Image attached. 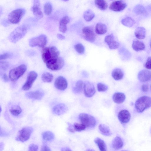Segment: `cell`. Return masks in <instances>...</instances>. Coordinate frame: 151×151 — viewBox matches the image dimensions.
<instances>
[{
  "mask_svg": "<svg viewBox=\"0 0 151 151\" xmlns=\"http://www.w3.org/2000/svg\"><path fill=\"white\" fill-rule=\"evenodd\" d=\"M68 108L64 104L60 103L55 105L53 108L52 111L53 113L60 115L65 113L67 111Z\"/></svg>",
  "mask_w": 151,
  "mask_h": 151,
  "instance_id": "cell-19",
  "label": "cell"
},
{
  "mask_svg": "<svg viewBox=\"0 0 151 151\" xmlns=\"http://www.w3.org/2000/svg\"><path fill=\"white\" fill-rule=\"evenodd\" d=\"M133 10L134 12L138 15H144L146 14V11L145 8L141 5H137L134 8Z\"/></svg>",
  "mask_w": 151,
  "mask_h": 151,
  "instance_id": "cell-35",
  "label": "cell"
},
{
  "mask_svg": "<svg viewBox=\"0 0 151 151\" xmlns=\"http://www.w3.org/2000/svg\"><path fill=\"white\" fill-rule=\"evenodd\" d=\"M55 87L60 90H64L66 88L68 83L66 79L62 76H59L55 79L54 82Z\"/></svg>",
  "mask_w": 151,
  "mask_h": 151,
  "instance_id": "cell-15",
  "label": "cell"
},
{
  "mask_svg": "<svg viewBox=\"0 0 151 151\" xmlns=\"http://www.w3.org/2000/svg\"><path fill=\"white\" fill-rule=\"evenodd\" d=\"M52 7L51 3L49 2H46L44 6V11L45 13L47 15L50 14L52 11Z\"/></svg>",
  "mask_w": 151,
  "mask_h": 151,
  "instance_id": "cell-38",
  "label": "cell"
},
{
  "mask_svg": "<svg viewBox=\"0 0 151 151\" xmlns=\"http://www.w3.org/2000/svg\"><path fill=\"white\" fill-rule=\"evenodd\" d=\"M42 137L44 140L47 141H52L54 139V134L50 131H46L42 134Z\"/></svg>",
  "mask_w": 151,
  "mask_h": 151,
  "instance_id": "cell-34",
  "label": "cell"
},
{
  "mask_svg": "<svg viewBox=\"0 0 151 151\" xmlns=\"http://www.w3.org/2000/svg\"><path fill=\"white\" fill-rule=\"evenodd\" d=\"M4 147V144L2 142H1L0 144V150L1 151L2 150Z\"/></svg>",
  "mask_w": 151,
  "mask_h": 151,
  "instance_id": "cell-52",
  "label": "cell"
},
{
  "mask_svg": "<svg viewBox=\"0 0 151 151\" xmlns=\"http://www.w3.org/2000/svg\"><path fill=\"white\" fill-rule=\"evenodd\" d=\"M11 56V55L8 53H5L1 55L0 56V59L4 60L10 58Z\"/></svg>",
  "mask_w": 151,
  "mask_h": 151,
  "instance_id": "cell-45",
  "label": "cell"
},
{
  "mask_svg": "<svg viewBox=\"0 0 151 151\" xmlns=\"http://www.w3.org/2000/svg\"><path fill=\"white\" fill-rule=\"evenodd\" d=\"M65 0V1H68V0Z\"/></svg>",
  "mask_w": 151,
  "mask_h": 151,
  "instance_id": "cell-56",
  "label": "cell"
},
{
  "mask_svg": "<svg viewBox=\"0 0 151 151\" xmlns=\"http://www.w3.org/2000/svg\"><path fill=\"white\" fill-rule=\"evenodd\" d=\"M150 47L151 48V39L150 42Z\"/></svg>",
  "mask_w": 151,
  "mask_h": 151,
  "instance_id": "cell-54",
  "label": "cell"
},
{
  "mask_svg": "<svg viewBox=\"0 0 151 151\" xmlns=\"http://www.w3.org/2000/svg\"><path fill=\"white\" fill-rule=\"evenodd\" d=\"M26 96L28 99L40 100L44 95V93L42 90H38L26 93Z\"/></svg>",
  "mask_w": 151,
  "mask_h": 151,
  "instance_id": "cell-16",
  "label": "cell"
},
{
  "mask_svg": "<svg viewBox=\"0 0 151 151\" xmlns=\"http://www.w3.org/2000/svg\"><path fill=\"white\" fill-rule=\"evenodd\" d=\"M70 21L69 17L67 16L63 17L60 20L59 22V29L63 32L65 33L67 30V24Z\"/></svg>",
  "mask_w": 151,
  "mask_h": 151,
  "instance_id": "cell-21",
  "label": "cell"
},
{
  "mask_svg": "<svg viewBox=\"0 0 151 151\" xmlns=\"http://www.w3.org/2000/svg\"><path fill=\"white\" fill-rule=\"evenodd\" d=\"M146 31L143 27H138L135 30L134 35L136 37L139 39H144L146 36Z\"/></svg>",
  "mask_w": 151,
  "mask_h": 151,
  "instance_id": "cell-22",
  "label": "cell"
},
{
  "mask_svg": "<svg viewBox=\"0 0 151 151\" xmlns=\"http://www.w3.org/2000/svg\"><path fill=\"white\" fill-rule=\"evenodd\" d=\"M9 66V63L7 62L2 61L0 63V69L3 71H5Z\"/></svg>",
  "mask_w": 151,
  "mask_h": 151,
  "instance_id": "cell-42",
  "label": "cell"
},
{
  "mask_svg": "<svg viewBox=\"0 0 151 151\" xmlns=\"http://www.w3.org/2000/svg\"><path fill=\"white\" fill-rule=\"evenodd\" d=\"M41 78L42 80L44 82L50 83L52 81L53 76L52 74L50 73L45 72L42 74Z\"/></svg>",
  "mask_w": 151,
  "mask_h": 151,
  "instance_id": "cell-36",
  "label": "cell"
},
{
  "mask_svg": "<svg viewBox=\"0 0 151 151\" xmlns=\"http://www.w3.org/2000/svg\"><path fill=\"white\" fill-rule=\"evenodd\" d=\"M99 129L101 133L105 136H109L112 134L109 127L104 124H100L99 126Z\"/></svg>",
  "mask_w": 151,
  "mask_h": 151,
  "instance_id": "cell-28",
  "label": "cell"
},
{
  "mask_svg": "<svg viewBox=\"0 0 151 151\" xmlns=\"http://www.w3.org/2000/svg\"><path fill=\"white\" fill-rule=\"evenodd\" d=\"M121 23L124 25L129 27L132 26L135 23V21L132 18L129 17H126L121 21Z\"/></svg>",
  "mask_w": 151,
  "mask_h": 151,
  "instance_id": "cell-33",
  "label": "cell"
},
{
  "mask_svg": "<svg viewBox=\"0 0 151 151\" xmlns=\"http://www.w3.org/2000/svg\"><path fill=\"white\" fill-rule=\"evenodd\" d=\"M42 48V58L44 62L45 63L59 56L60 52L55 47H44Z\"/></svg>",
  "mask_w": 151,
  "mask_h": 151,
  "instance_id": "cell-1",
  "label": "cell"
},
{
  "mask_svg": "<svg viewBox=\"0 0 151 151\" xmlns=\"http://www.w3.org/2000/svg\"><path fill=\"white\" fill-rule=\"evenodd\" d=\"M68 130L71 132H74L75 130L74 126L69 123H68Z\"/></svg>",
  "mask_w": 151,
  "mask_h": 151,
  "instance_id": "cell-46",
  "label": "cell"
},
{
  "mask_svg": "<svg viewBox=\"0 0 151 151\" xmlns=\"http://www.w3.org/2000/svg\"></svg>",
  "mask_w": 151,
  "mask_h": 151,
  "instance_id": "cell-57",
  "label": "cell"
},
{
  "mask_svg": "<svg viewBox=\"0 0 151 151\" xmlns=\"http://www.w3.org/2000/svg\"><path fill=\"white\" fill-rule=\"evenodd\" d=\"M95 31L97 34L103 35L106 32L107 28L105 24L101 23H98L96 25Z\"/></svg>",
  "mask_w": 151,
  "mask_h": 151,
  "instance_id": "cell-25",
  "label": "cell"
},
{
  "mask_svg": "<svg viewBox=\"0 0 151 151\" xmlns=\"http://www.w3.org/2000/svg\"><path fill=\"white\" fill-rule=\"evenodd\" d=\"M26 70L27 66L24 64L11 69L9 73V79L12 81L17 80L24 74Z\"/></svg>",
  "mask_w": 151,
  "mask_h": 151,
  "instance_id": "cell-6",
  "label": "cell"
},
{
  "mask_svg": "<svg viewBox=\"0 0 151 151\" xmlns=\"http://www.w3.org/2000/svg\"><path fill=\"white\" fill-rule=\"evenodd\" d=\"M147 9L150 12H151V5H149L147 6Z\"/></svg>",
  "mask_w": 151,
  "mask_h": 151,
  "instance_id": "cell-53",
  "label": "cell"
},
{
  "mask_svg": "<svg viewBox=\"0 0 151 151\" xmlns=\"http://www.w3.org/2000/svg\"><path fill=\"white\" fill-rule=\"evenodd\" d=\"M151 106V98L147 96H143L136 101L135 107L137 111L142 112Z\"/></svg>",
  "mask_w": 151,
  "mask_h": 151,
  "instance_id": "cell-3",
  "label": "cell"
},
{
  "mask_svg": "<svg viewBox=\"0 0 151 151\" xmlns=\"http://www.w3.org/2000/svg\"><path fill=\"white\" fill-rule=\"evenodd\" d=\"M2 78H3L4 81H5V82H7L8 81H9L8 78L7 77V76L6 75V74H5V73L3 74V75H2Z\"/></svg>",
  "mask_w": 151,
  "mask_h": 151,
  "instance_id": "cell-49",
  "label": "cell"
},
{
  "mask_svg": "<svg viewBox=\"0 0 151 151\" xmlns=\"http://www.w3.org/2000/svg\"><path fill=\"white\" fill-rule=\"evenodd\" d=\"M94 17V13L90 9L87 10L83 13V18L87 22L91 21L93 19Z\"/></svg>",
  "mask_w": 151,
  "mask_h": 151,
  "instance_id": "cell-32",
  "label": "cell"
},
{
  "mask_svg": "<svg viewBox=\"0 0 151 151\" xmlns=\"http://www.w3.org/2000/svg\"><path fill=\"white\" fill-rule=\"evenodd\" d=\"M57 37L59 40H63L65 39V37L60 34H57Z\"/></svg>",
  "mask_w": 151,
  "mask_h": 151,
  "instance_id": "cell-50",
  "label": "cell"
},
{
  "mask_svg": "<svg viewBox=\"0 0 151 151\" xmlns=\"http://www.w3.org/2000/svg\"><path fill=\"white\" fill-rule=\"evenodd\" d=\"M61 150L63 151H71V150L68 147H63L61 148Z\"/></svg>",
  "mask_w": 151,
  "mask_h": 151,
  "instance_id": "cell-51",
  "label": "cell"
},
{
  "mask_svg": "<svg viewBox=\"0 0 151 151\" xmlns=\"http://www.w3.org/2000/svg\"><path fill=\"white\" fill-rule=\"evenodd\" d=\"M47 68L52 70H57L61 69L64 65V61L63 58L59 56L47 63Z\"/></svg>",
  "mask_w": 151,
  "mask_h": 151,
  "instance_id": "cell-7",
  "label": "cell"
},
{
  "mask_svg": "<svg viewBox=\"0 0 151 151\" xmlns=\"http://www.w3.org/2000/svg\"><path fill=\"white\" fill-rule=\"evenodd\" d=\"M145 67L148 69H151V57H149L147 60Z\"/></svg>",
  "mask_w": 151,
  "mask_h": 151,
  "instance_id": "cell-44",
  "label": "cell"
},
{
  "mask_svg": "<svg viewBox=\"0 0 151 151\" xmlns=\"http://www.w3.org/2000/svg\"><path fill=\"white\" fill-rule=\"evenodd\" d=\"M94 142L97 145L100 151H106V145L103 140L99 137H97L94 139Z\"/></svg>",
  "mask_w": 151,
  "mask_h": 151,
  "instance_id": "cell-29",
  "label": "cell"
},
{
  "mask_svg": "<svg viewBox=\"0 0 151 151\" xmlns=\"http://www.w3.org/2000/svg\"><path fill=\"white\" fill-rule=\"evenodd\" d=\"M125 95L124 93L120 92L116 93L113 96L114 101L117 104L123 103L125 100Z\"/></svg>",
  "mask_w": 151,
  "mask_h": 151,
  "instance_id": "cell-26",
  "label": "cell"
},
{
  "mask_svg": "<svg viewBox=\"0 0 151 151\" xmlns=\"http://www.w3.org/2000/svg\"><path fill=\"white\" fill-rule=\"evenodd\" d=\"M74 48L76 51L80 54H83L84 52V47L81 43H78L75 45Z\"/></svg>",
  "mask_w": 151,
  "mask_h": 151,
  "instance_id": "cell-39",
  "label": "cell"
},
{
  "mask_svg": "<svg viewBox=\"0 0 151 151\" xmlns=\"http://www.w3.org/2000/svg\"><path fill=\"white\" fill-rule=\"evenodd\" d=\"M97 88L98 91L99 92H104L108 89V87L104 84L99 83L97 84Z\"/></svg>",
  "mask_w": 151,
  "mask_h": 151,
  "instance_id": "cell-41",
  "label": "cell"
},
{
  "mask_svg": "<svg viewBox=\"0 0 151 151\" xmlns=\"http://www.w3.org/2000/svg\"><path fill=\"white\" fill-rule=\"evenodd\" d=\"M127 6L126 3L123 0H118L112 2L109 6V9L115 12L123 10Z\"/></svg>",
  "mask_w": 151,
  "mask_h": 151,
  "instance_id": "cell-12",
  "label": "cell"
},
{
  "mask_svg": "<svg viewBox=\"0 0 151 151\" xmlns=\"http://www.w3.org/2000/svg\"><path fill=\"white\" fill-rule=\"evenodd\" d=\"M96 6L99 9L104 10L107 9L108 4L105 0H95Z\"/></svg>",
  "mask_w": 151,
  "mask_h": 151,
  "instance_id": "cell-31",
  "label": "cell"
},
{
  "mask_svg": "<svg viewBox=\"0 0 151 151\" xmlns=\"http://www.w3.org/2000/svg\"><path fill=\"white\" fill-rule=\"evenodd\" d=\"M150 89H151V85L150 86Z\"/></svg>",
  "mask_w": 151,
  "mask_h": 151,
  "instance_id": "cell-55",
  "label": "cell"
},
{
  "mask_svg": "<svg viewBox=\"0 0 151 151\" xmlns=\"http://www.w3.org/2000/svg\"><path fill=\"white\" fill-rule=\"evenodd\" d=\"M25 10L23 8H19L14 10L9 14L8 20L12 24L18 23L25 14Z\"/></svg>",
  "mask_w": 151,
  "mask_h": 151,
  "instance_id": "cell-4",
  "label": "cell"
},
{
  "mask_svg": "<svg viewBox=\"0 0 151 151\" xmlns=\"http://www.w3.org/2000/svg\"><path fill=\"white\" fill-rule=\"evenodd\" d=\"M141 89L143 92H147L148 89V86L147 84L143 85L141 86Z\"/></svg>",
  "mask_w": 151,
  "mask_h": 151,
  "instance_id": "cell-48",
  "label": "cell"
},
{
  "mask_svg": "<svg viewBox=\"0 0 151 151\" xmlns=\"http://www.w3.org/2000/svg\"><path fill=\"white\" fill-rule=\"evenodd\" d=\"M112 76L116 80H119L122 78L124 74L122 70L119 68L114 69L112 71L111 73Z\"/></svg>",
  "mask_w": 151,
  "mask_h": 151,
  "instance_id": "cell-27",
  "label": "cell"
},
{
  "mask_svg": "<svg viewBox=\"0 0 151 151\" xmlns=\"http://www.w3.org/2000/svg\"><path fill=\"white\" fill-rule=\"evenodd\" d=\"M118 118L121 123L126 124L130 120V114L129 112L127 110H122L119 112Z\"/></svg>",
  "mask_w": 151,
  "mask_h": 151,
  "instance_id": "cell-20",
  "label": "cell"
},
{
  "mask_svg": "<svg viewBox=\"0 0 151 151\" xmlns=\"http://www.w3.org/2000/svg\"><path fill=\"white\" fill-rule=\"evenodd\" d=\"M83 89L85 95L88 97L92 96L96 92L93 85L91 83L87 81H85L84 83Z\"/></svg>",
  "mask_w": 151,
  "mask_h": 151,
  "instance_id": "cell-13",
  "label": "cell"
},
{
  "mask_svg": "<svg viewBox=\"0 0 151 151\" xmlns=\"http://www.w3.org/2000/svg\"><path fill=\"white\" fill-rule=\"evenodd\" d=\"M83 84L84 83L82 81L80 80L78 81L73 88V92L75 93H81L83 88Z\"/></svg>",
  "mask_w": 151,
  "mask_h": 151,
  "instance_id": "cell-30",
  "label": "cell"
},
{
  "mask_svg": "<svg viewBox=\"0 0 151 151\" xmlns=\"http://www.w3.org/2000/svg\"><path fill=\"white\" fill-rule=\"evenodd\" d=\"M73 126L75 130L78 132L83 130L86 128V126L82 123H74Z\"/></svg>",
  "mask_w": 151,
  "mask_h": 151,
  "instance_id": "cell-40",
  "label": "cell"
},
{
  "mask_svg": "<svg viewBox=\"0 0 151 151\" xmlns=\"http://www.w3.org/2000/svg\"><path fill=\"white\" fill-rule=\"evenodd\" d=\"M84 38L86 40L92 42L96 39V36L93 28L90 26L84 27L82 30Z\"/></svg>",
  "mask_w": 151,
  "mask_h": 151,
  "instance_id": "cell-10",
  "label": "cell"
},
{
  "mask_svg": "<svg viewBox=\"0 0 151 151\" xmlns=\"http://www.w3.org/2000/svg\"><path fill=\"white\" fill-rule=\"evenodd\" d=\"M41 150L43 151H51L50 148L46 144L43 145L41 148Z\"/></svg>",
  "mask_w": 151,
  "mask_h": 151,
  "instance_id": "cell-47",
  "label": "cell"
},
{
  "mask_svg": "<svg viewBox=\"0 0 151 151\" xmlns=\"http://www.w3.org/2000/svg\"><path fill=\"white\" fill-rule=\"evenodd\" d=\"M104 41L110 49H116L119 46V43L114 40L112 34L107 35L105 38Z\"/></svg>",
  "mask_w": 151,
  "mask_h": 151,
  "instance_id": "cell-14",
  "label": "cell"
},
{
  "mask_svg": "<svg viewBox=\"0 0 151 151\" xmlns=\"http://www.w3.org/2000/svg\"><path fill=\"white\" fill-rule=\"evenodd\" d=\"M33 130V128L31 127L23 128L19 131L18 135L16 138V140L22 142L27 141L29 139Z\"/></svg>",
  "mask_w": 151,
  "mask_h": 151,
  "instance_id": "cell-9",
  "label": "cell"
},
{
  "mask_svg": "<svg viewBox=\"0 0 151 151\" xmlns=\"http://www.w3.org/2000/svg\"><path fill=\"white\" fill-rule=\"evenodd\" d=\"M38 147L37 145L32 144L29 145L28 150L29 151H37L38 150Z\"/></svg>",
  "mask_w": 151,
  "mask_h": 151,
  "instance_id": "cell-43",
  "label": "cell"
},
{
  "mask_svg": "<svg viewBox=\"0 0 151 151\" xmlns=\"http://www.w3.org/2000/svg\"><path fill=\"white\" fill-rule=\"evenodd\" d=\"M27 31V28L25 25L18 27L9 35V39L12 43H15L23 38Z\"/></svg>",
  "mask_w": 151,
  "mask_h": 151,
  "instance_id": "cell-2",
  "label": "cell"
},
{
  "mask_svg": "<svg viewBox=\"0 0 151 151\" xmlns=\"http://www.w3.org/2000/svg\"><path fill=\"white\" fill-rule=\"evenodd\" d=\"M112 145L113 148L115 150H119L121 148L123 147V142L120 137L117 136L113 140Z\"/></svg>",
  "mask_w": 151,
  "mask_h": 151,
  "instance_id": "cell-23",
  "label": "cell"
},
{
  "mask_svg": "<svg viewBox=\"0 0 151 151\" xmlns=\"http://www.w3.org/2000/svg\"><path fill=\"white\" fill-rule=\"evenodd\" d=\"M9 111L13 115L17 116L22 112V109L19 106L15 105L10 109Z\"/></svg>",
  "mask_w": 151,
  "mask_h": 151,
  "instance_id": "cell-37",
  "label": "cell"
},
{
  "mask_svg": "<svg viewBox=\"0 0 151 151\" xmlns=\"http://www.w3.org/2000/svg\"><path fill=\"white\" fill-rule=\"evenodd\" d=\"M79 119L81 123L87 128H93L96 125V121L95 118L89 114L81 113L79 115Z\"/></svg>",
  "mask_w": 151,
  "mask_h": 151,
  "instance_id": "cell-5",
  "label": "cell"
},
{
  "mask_svg": "<svg viewBox=\"0 0 151 151\" xmlns=\"http://www.w3.org/2000/svg\"><path fill=\"white\" fill-rule=\"evenodd\" d=\"M37 76V74L35 71H32L30 72L28 74L26 82L22 87V89L25 91L29 89L32 86Z\"/></svg>",
  "mask_w": 151,
  "mask_h": 151,
  "instance_id": "cell-11",
  "label": "cell"
},
{
  "mask_svg": "<svg viewBox=\"0 0 151 151\" xmlns=\"http://www.w3.org/2000/svg\"><path fill=\"white\" fill-rule=\"evenodd\" d=\"M33 14L37 19H40L43 17V14L41 10L39 0H34L32 8Z\"/></svg>",
  "mask_w": 151,
  "mask_h": 151,
  "instance_id": "cell-17",
  "label": "cell"
},
{
  "mask_svg": "<svg viewBox=\"0 0 151 151\" xmlns=\"http://www.w3.org/2000/svg\"><path fill=\"white\" fill-rule=\"evenodd\" d=\"M47 42V37L44 35H41L39 36L30 39L29 42V45L31 47L38 46L43 48Z\"/></svg>",
  "mask_w": 151,
  "mask_h": 151,
  "instance_id": "cell-8",
  "label": "cell"
},
{
  "mask_svg": "<svg viewBox=\"0 0 151 151\" xmlns=\"http://www.w3.org/2000/svg\"><path fill=\"white\" fill-rule=\"evenodd\" d=\"M132 46L133 49L136 51L143 50L145 48L144 43L142 42L137 40L133 41Z\"/></svg>",
  "mask_w": 151,
  "mask_h": 151,
  "instance_id": "cell-24",
  "label": "cell"
},
{
  "mask_svg": "<svg viewBox=\"0 0 151 151\" xmlns=\"http://www.w3.org/2000/svg\"><path fill=\"white\" fill-rule=\"evenodd\" d=\"M138 78L141 82H145L151 80V71L147 70H140L138 75Z\"/></svg>",
  "mask_w": 151,
  "mask_h": 151,
  "instance_id": "cell-18",
  "label": "cell"
}]
</instances>
